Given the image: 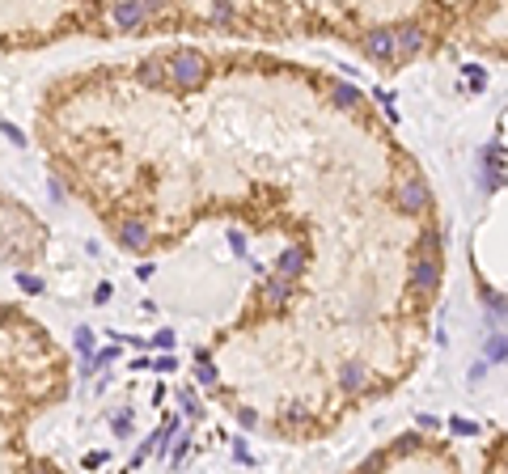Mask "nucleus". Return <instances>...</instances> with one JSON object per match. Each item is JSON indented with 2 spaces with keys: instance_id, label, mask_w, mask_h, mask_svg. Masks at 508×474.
<instances>
[{
  "instance_id": "obj_1",
  "label": "nucleus",
  "mask_w": 508,
  "mask_h": 474,
  "mask_svg": "<svg viewBox=\"0 0 508 474\" xmlns=\"http://www.w3.org/2000/svg\"><path fill=\"white\" fill-rule=\"evenodd\" d=\"M170 81H174V89L195 93V89L208 81V59H203L199 51H178V55L170 59Z\"/></svg>"
},
{
  "instance_id": "obj_2",
  "label": "nucleus",
  "mask_w": 508,
  "mask_h": 474,
  "mask_svg": "<svg viewBox=\"0 0 508 474\" xmlns=\"http://www.w3.org/2000/svg\"><path fill=\"white\" fill-rule=\"evenodd\" d=\"M365 51L377 64H394L398 59V30H369L365 34Z\"/></svg>"
},
{
  "instance_id": "obj_3",
  "label": "nucleus",
  "mask_w": 508,
  "mask_h": 474,
  "mask_svg": "<svg viewBox=\"0 0 508 474\" xmlns=\"http://www.w3.org/2000/svg\"><path fill=\"white\" fill-rule=\"evenodd\" d=\"M114 242H119L123 250L140 254V250L148 246V225H144V220H123V225L114 229Z\"/></svg>"
},
{
  "instance_id": "obj_4",
  "label": "nucleus",
  "mask_w": 508,
  "mask_h": 474,
  "mask_svg": "<svg viewBox=\"0 0 508 474\" xmlns=\"http://www.w3.org/2000/svg\"><path fill=\"white\" fill-rule=\"evenodd\" d=\"M140 81H144L148 89H174L170 64H165V59H144V64H140Z\"/></svg>"
},
{
  "instance_id": "obj_5",
  "label": "nucleus",
  "mask_w": 508,
  "mask_h": 474,
  "mask_svg": "<svg viewBox=\"0 0 508 474\" xmlns=\"http://www.w3.org/2000/svg\"><path fill=\"white\" fill-rule=\"evenodd\" d=\"M398 203H403V212H424V203H428V186H424L420 178H407L403 191H398Z\"/></svg>"
},
{
  "instance_id": "obj_6",
  "label": "nucleus",
  "mask_w": 508,
  "mask_h": 474,
  "mask_svg": "<svg viewBox=\"0 0 508 474\" xmlns=\"http://www.w3.org/2000/svg\"><path fill=\"white\" fill-rule=\"evenodd\" d=\"M420 47H424V30L420 25H403L398 30V55H420Z\"/></svg>"
},
{
  "instance_id": "obj_7",
  "label": "nucleus",
  "mask_w": 508,
  "mask_h": 474,
  "mask_svg": "<svg viewBox=\"0 0 508 474\" xmlns=\"http://www.w3.org/2000/svg\"><path fill=\"white\" fill-rule=\"evenodd\" d=\"M339 386H343L348 394L365 390V386H369V369H365V365H343V373H339Z\"/></svg>"
},
{
  "instance_id": "obj_8",
  "label": "nucleus",
  "mask_w": 508,
  "mask_h": 474,
  "mask_svg": "<svg viewBox=\"0 0 508 474\" xmlns=\"http://www.w3.org/2000/svg\"><path fill=\"white\" fill-rule=\"evenodd\" d=\"M263 297H267L271 305H284V301H288V275H271V280L263 284Z\"/></svg>"
},
{
  "instance_id": "obj_9",
  "label": "nucleus",
  "mask_w": 508,
  "mask_h": 474,
  "mask_svg": "<svg viewBox=\"0 0 508 474\" xmlns=\"http://www.w3.org/2000/svg\"><path fill=\"white\" fill-rule=\"evenodd\" d=\"M301 263H305V250H301V246H293V250H284V259H280L276 267H280V275H297V271H301Z\"/></svg>"
},
{
  "instance_id": "obj_10",
  "label": "nucleus",
  "mask_w": 508,
  "mask_h": 474,
  "mask_svg": "<svg viewBox=\"0 0 508 474\" xmlns=\"http://www.w3.org/2000/svg\"><path fill=\"white\" fill-rule=\"evenodd\" d=\"M93 343H98V339H93V331H89V326H85V331H76V352H81V356H89V352H93Z\"/></svg>"
},
{
  "instance_id": "obj_11",
  "label": "nucleus",
  "mask_w": 508,
  "mask_h": 474,
  "mask_svg": "<svg viewBox=\"0 0 508 474\" xmlns=\"http://www.w3.org/2000/svg\"><path fill=\"white\" fill-rule=\"evenodd\" d=\"M356 97H360V93H356L352 85H335V102H339V106H352Z\"/></svg>"
},
{
  "instance_id": "obj_12",
  "label": "nucleus",
  "mask_w": 508,
  "mask_h": 474,
  "mask_svg": "<svg viewBox=\"0 0 508 474\" xmlns=\"http://www.w3.org/2000/svg\"><path fill=\"white\" fill-rule=\"evenodd\" d=\"M195 377H199V381H203V386H212V381H216V369H212V365H208V356H203V360H199V369H195Z\"/></svg>"
},
{
  "instance_id": "obj_13",
  "label": "nucleus",
  "mask_w": 508,
  "mask_h": 474,
  "mask_svg": "<svg viewBox=\"0 0 508 474\" xmlns=\"http://www.w3.org/2000/svg\"><path fill=\"white\" fill-rule=\"evenodd\" d=\"M153 348L170 352V348H174V331H157V335H153Z\"/></svg>"
},
{
  "instance_id": "obj_14",
  "label": "nucleus",
  "mask_w": 508,
  "mask_h": 474,
  "mask_svg": "<svg viewBox=\"0 0 508 474\" xmlns=\"http://www.w3.org/2000/svg\"><path fill=\"white\" fill-rule=\"evenodd\" d=\"M17 284H21L25 292H42V280H38V275H17Z\"/></svg>"
},
{
  "instance_id": "obj_15",
  "label": "nucleus",
  "mask_w": 508,
  "mask_h": 474,
  "mask_svg": "<svg viewBox=\"0 0 508 474\" xmlns=\"http://www.w3.org/2000/svg\"><path fill=\"white\" fill-rule=\"evenodd\" d=\"M488 352H492V360H504V356H508V343H504V339H496V343H488Z\"/></svg>"
},
{
  "instance_id": "obj_16",
  "label": "nucleus",
  "mask_w": 508,
  "mask_h": 474,
  "mask_svg": "<svg viewBox=\"0 0 508 474\" xmlns=\"http://www.w3.org/2000/svg\"><path fill=\"white\" fill-rule=\"evenodd\" d=\"M153 369H157V373H174L178 365H174V356H161V360H153Z\"/></svg>"
},
{
  "instance_id": "obj_17",
  "label": "nucleus",
  "mask_w": 508,
  "mask_h": 474,
  "mask_svg": "<svg viewBox=\"0 0 508 474\" xmlns=\"http://www.w3.org/2000/svg\"><path fill=\"white\" fill-rule=\"evenodd\" d=\"M0 131H4V136H8V140H13V144H21V140H25V136H21V131H17V127H13V123H0Z\"/></svg>"
},
{
  "instance_id": "obj_18",
  "label": "nucleus",
  "mask_w": 508,
  "mask_h": 474,
  "mask_svg": "<svg viewBox=\"0 0 508 474\" xmlns=\"http://www.w3.org/2000/svg\"><path fill=\"white\" fill-rule=\"evenodd\" d=\"M114 432L127 437V432H131V415H119V420H114Z\"/></svg>"
},
{
  "instance_id": "obj_19",
  "label": "nucleus",
  "mask_w": 508,
  "mask_h": 474,
  "mask_svg": "<svg viewBox=\"0 0 508 474\" xmlns=\"http://www.w3.org/2000/svg\"><path fill=\"white\" fill-rule=\"evenodd\" d=\"M93 297H98V305H106V301H110V284H98V292H93Z\"/></svg>"
}]
</instances>
